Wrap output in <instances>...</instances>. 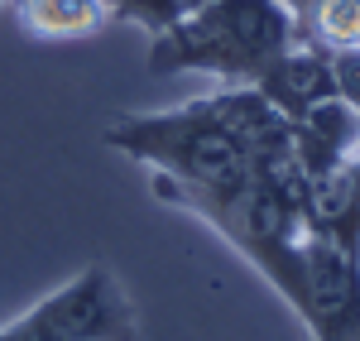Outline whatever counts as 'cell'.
Here are the masks:
<instances>
[{
	"mask_svg": "<svg viewBox=\"0 0 360 341\" xmlns=\"http://www.w3.org/2000/svg\"><path fill=\"white\" fill-rule=\"evenodd\" d=\"M106 149L149 169V193L168 207L231 198L259 159L293 144V125L259 86H226L164 111H130L106 125Z\"/></svg>",
	"mask_w": 360,
	"mask_h": 341,
	"instance_id": "1",
	"label": "cell"
},
{
	"mask_svg": "<svg viewBox=\"0 0 360 341\" xmlns=\"http://www.w3.org/2000/svg\"><path fill=\"white\" fill-rule=\"evenodd\" d=\"M293 15L298 44L317 53L360 49V0H283Z\"/></svg>",
	"mask_w": 360,
	"mask_h": 341,
	"instance_id": "7",
	"label": "cell"
},
{
	"mask_svg": "<svg viewBox=\"0 0 360 341\" xmlns=\"http://www.w3.org/2000/svg\"><path fill=\"white\" fill-rule=\"evenodd\" d=\"M106 5H111L115 20H130V25H139L154 39V34L173 29L178 20H188L193 10H202L207 0H106Z\"/></svg>",
	"mask_w": 360,
	"mask_h": 341,
	"instance_id": "8",
	"label": "cell"
},
{
	"mask_svg": "<svg viewBox=\"0 0 360 341\" xmlns=\"http://www.w3.org/2000/svg\"><path fill=\"white\" fill-rule=\"evenodd\" d=\"M10 15L29 39H44V44L86 39L115 20L106 0H10Z\"/></svg>",
	"mask_w": 360,
	"mask_h": 341,
	"instance_id": "5",
	"label": "cell"
},
{
	"mask_svg": "<svg viewBox=\"0 0 360 341\" xmlns=\"http://www.w3.org/2000/svg\"><path fill=\"white\" fill-rule=\"evenodd\" d=\"M178 212L212 226L250 269L298 313L303 298V240L312 221V183L298 159V144L259 159V169L231 198H193Z\"/></svg>",
	"mask_w": 360,
	"mask_h": 341,
	"instance_id": "2",
	"label": "cell"
},
{
	"mask_svg": "<svg viewBox=\"0 0 360 341\" xmlns=\"http://www.w3.org/2000/svg\"><path fill=\"white\" fill-rule=\"evenodd\" d=\"M312 221L327 231L346 255L360 259V149L312 193Z\"/></svg>",
	"mask_w": 360,
	"mask_h": 341,
	"instance_id": "6",
	"label": "cell"
},
{
	"mask_svg": "<svg viewBox=\"0 0 360 341\" xmlns=\"http://www.w3.org/2000/svg\"><path fill=\"white\" fill-rule=\"evenodd\" d=\"M0 341H139V317L111 269L86 264L29 313L5 322Z\"/></svg>",
	"mask_w": 360,
	"mask_h": 341,
	"instance_id": "4",
	"label": "cell"
},
{
	"mask_svg": "<svg viewBox=\"0 0 360 341\" xmlns=\"http://www.w3.org/2000/svg\"><path fill=\"white\" fill-rule=\"evenodd\" d=\"M0 5H10V0H0Z\"/></svg>",
	"mask_w": 360,
	"mask_h": 341,
	"instance_id": "10",
	"label": "cell"
},
{
	"mask_svg": "<svg viewBox=\"0 0 360 341\" xmlns=\"http://www.w3.org/2000/svg\"><path fill=\"white\" fill-rule=\"evenodd\" d=\"M298 44L283 0H207L188 20L149 39V72H202L226 86H259Z\"/></svg>",
	"mask_w": 360,
	"mask_h": 341,
	"instance_id": "3",
	"label": "cell"
},
{
	"mask_svg": "<svg viewBox=\"0 0 360 341\" xmlns=\"http://www.w3.org/2000/svg\"><path fill=\"white\" fill-rule=\"evenodd\" d=\"M332 63V86L336 96L360 115V49H341V53H327Z\"/></svg>",
	"mask_w": 360,
	"mask_h": 341,
	"instance_id": "9",
	"label": "cell"
}]
</instances>
